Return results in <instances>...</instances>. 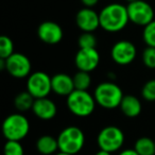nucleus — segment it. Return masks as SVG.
I'll return each instance as SVG.
<instances>
[{
	"instance_id": "obj_10",
	"label": "nucleus",
	"mask_w": 155,
	"mask_h": 155,
	"mask_svg": "<svg viewBox=\"0 0 155 155\" xmlns=\"http://www.w3.org/2000/svg\"><path fill=\"white\" fill-rule=\"evenodd\" d=\"M136 54H137L136 46L132 41H127V39L118 41L113 45L110 49L112 60L117 65H121V66L131 64L135 60Z\"/></svg>"
},
{
	"instance_id": "obj_19",
	"label": "nucleus",
	"mask_w": 155,
	"mask_h": 155,
	"mask_svg": "<svg viewBox=\"0 0 155 155\" xmlns=\"http://www.w3.org/2000/svg\"><path fill=\"white\" fill-rule=\"evenodd\" d=\"M134 150L139 155H155V140L150 137H140L134 143Z\"/></svg>"
},
{
	"instance_id": "obj_14",
	"label": "nucleus",
	"mask_w": 155,
	"mask_h": 155,
	"mask_svg": "<svg viewBox=\"0 0 155 155\" xmlns=\"http://www.w3.org/2000/svg\"><path fill=\"white\" fill-rule=\"evenodd\" d=\"M52 91L61 97H68L73 91H75L73 79L67 73H55L51 77Z\"/></svg>"
},
{
	"instance_id": "obj_13",
	"label": "nucleus",
	"mask_w": 155,
	"mask_h": 155,
	"mask_svg": "<svg viewBox=\"0 0 155 155\" xmlns=\"http://www.w3.org/2000/svg\"><path fill=\"white\" fill-rule=\"evenodd\" d=\"M75 24L83 32L93 33L100 27V16L95 10L83 8L75 15Z\"/></svg>"
},
{
	"instance_id": "obj_31",
	"label": "nucleus",
	"mask_w": 155,
	"mask_h": 155,
	"mask_svg": "<svg viewBox=\"0 0 155 155\" xmlns=\"http://www.w3.org/2000/svg\"><path fill=\"white\" fill-rule=\"evenodd\" d=\"M54 155H70V154H67V153H64V152H58V153H56V154H54Z\"/></svg>"
},
{
	"instance_id": "obj_8",
	"label": "nucleus",
	"mask_w": 155,
	"mask_h": 155,
	"mask_svg": "<svg viewBox=\"0 0 155 155\" xmlns=\"http://www.w3.org/2000/svg\"><path fill=\"white\" fill-rule=\"evenodd\" d=\"M27 91L35 98H47L52 91L51 77L44 71H35L31 73L27 80Z\"/></svg>"
},
{
	"instance_id": "obj_18",
	"label": "nucleus",
	"mask_w": 155,
	"mask_h": 155,
	"mask_svg": "<svg viewBox=\"0 0 155 155\" xmlns=\"http://www.w3.org/2000/svg\"><path fill=\"white\" fill-rule=\"evenodd\" d=\"M35 98L28 91H20L14 98V106L19 113H25L32 110Z\"/></svg>"
},
{
	"instance_id": "obj_7",
	"label": "nucleus",
	"mask_w": 155,
	"mask_h": 155,
	"mask_svg": "<svg viewBox=\"0 0 155 155\" xmlns=\"http://www.w3.org/2000/svg\"><path fill=\"white\" fill-rule=\"evenodd\" d=\"M129 19L134 25L139 27H146L154 20V10L152 5L144 0H137L127 3V5Z\"/></svg>"
},
{
	"instance_id": "obj_11",
	"label": "nucleus",
	"mask_w": 155,
	"mask_h": 155,
	"mask_svg": "<svg viewBox=\"0 0 155 155\" xmlns=\"http://www.w3.org/2000/svg\"><path fill=\"white\" fill-rule=\"evenodd\" d=\"M37 36L47 45H56L61 43L64 36L63 29L58 22L47 20L41 22L37 28Z\"/></svg>"
},
{
	"instance_id": "obj_20",
	"label": "nucleus",
	"mask_w": 155,
	"mask_h": 155,
	"mask_svg": "<svg viewBox=\"0 0 155 155\" xmlns=\"http://www.w3.org/2000/svg\"><path fill=\"white\" fill-rule=\"evenodd\" d=\"M72 79H73V84H74V88L77 91H87L91 87V77L89 74V72L78 70V72L74 73Z\"/></svg>"
},
{
	"instance_id": "obj_16",
	"label": "nucleus",
	"mask_w": 155,
	"mask_h": 155,
	"mask_svg": "<svg viewBox=\"0 0 155 155\" xmlns=\"http://www.w3.org/2000/svg\"><path fill=\"white\" fill-rule=\"evenodd\" d=\"M119 107H120L122 114L129 118H135V117L139 116L142 110L140 100L132 95L124 96Z\"/></svg>"
},
{
	"instance_id": "obj_12",
	"label": "nucleus",
	"mask_w": 155,
	"mask_h": 155,
	"mask_svg": "<svg viewBox=\"0 0 155 155\" xmlns=\"http://www.w3.org/2000/svg\"><path fill=\"white\" fill-rule=\"evenodd\" d=\"M100 63V54L96 48L93 49H79L75 53L74 64L78 70L91 73L98 67Z\"/></svg>"
},
{
	"instance_id": "obj_27",
	"label": "nucleus",
	"mask_w": 155,
	"mask_h": 155,
	"mask_svg": "<svg viewBox=\"0 0 155 155\" xmlns=\"http://www.w3.org/2000/svg\"><path fill=\"white\" fill-rule=\"evenodd\" d=\"M82 5L85 8H94L95 5H97V3L99 2V0H81Z\"/></svg>"
},
{
	"instance_id": "obj_17",
	"label": "nucleus",
	"mask_w": 155,
	"mask_h": 155,
	"mask_svg": "<svg viewBox=\"0 0 155 155\" xmlns=\"http://www.w3.org/2000/svg\"><path fill=\"white\" fill-rule=\"evenodd\" d=\"M36 150L41 155H53L56 154L58 149V138L50 135H43L36 141Z\"/></svg>"
},
{
	"instance_id": "obj_6",
	"label": "nucleus",
	"mask_w": 155,
	"mask_h": 155,
	"mask_svg": "<svg viewBox=\"0 0 155 155\" xmlns=\"http://www.w3.org/2000/svg\"><path fill=\"white\" fill-rule=\"evenodd\" d=\"M124 143V134L116 125H107L99 132L97 144L100 150L114 153L122 148Z\"/></svg>"
},
{
	"instance_id": "obj_5",
	"label": "nucleus",
	"mask_w": 155,
	"mask_h": 155,
	"mask_svg": "<svg viewBox=\"0 0 155 155\" xmlns=\"http://www.w3.org/2000/svg\"><path fill=\"white\" fill-rule=\"evenodd\" d=\"M58 149L61 152L75 155L85 144V135L80 127L70 125L61 131L58 136Z\"/></svg>"
},
{
	"instance_id": "obj_28",
	"label": "nucleus",
	"mask_w": 155,
	"mask_h": 155,
	"mask_svg": "<svg viewBox=\"0 0 155 155\" xmlns=\"http://www.w3.org/2000/svg\"><path fill=\"white\" fill-rule=\"evenodd\" d=\"M119 155H139L137 152H136L134 149H125V150H122Z\"/></svg>"
},
{
	"instance_id": "obj_1",
	"label": "nucleus",
	"mask_w": 155,
	"mask_h": 155,
	"mask_svg": "<svg viewBox=\"0 0 155 155\" xmlns=\"http://www.w3.org/2000/svg\"><path fill=\"white\" fill-rule=\"evenodd\" d=\"M99 16L100 27L110 33L123 30L130 21L127 5L117 2L105 5L99 13Z\"/></svg>"
},
{
	"instance_id": "obj_26",
	"label": "nucleus",
	"mask_w": 155,
	"mask_h": 155,
	"mask_svg": "<svg viewBox=\"0 0 155 155\" xmlns=\"http://www.w3.org/2000/svg\"><path fill=\"white\" fill-rule=\"evenodd\" d=\"M142 63L149 69H155V48L147 47L142 51Z\"/></svg>"
},
{
	"instance_id": "obj_30",
	"label": "nucleus",
	"mask_w": 155,
	"mask_h": 155,
	"mask_svg": "<svg viewBox=\"0 0 155 155\" xmlns=\"http://www.w3.org/2000/svg\"><path fill=\"white\" fill-rule=\"evenodd\" d=\"M95 155H112V153L106 152V151H103V150H99Z\"/></svg>"
},
{
	"instance_id": "obj_24",
	"label": "nucleus",
	"mask_w": 155,
	"mask_h": 155,
	"mask_svg": "<svg viewBox=\"0 0 155 155\" xmlns=\"http://www.w3.org/2000/svg\"><path fill=\"white\" fill-rule=\"evenodd\" d=\"M3 155H25V150L20 141L7 140L3 147Z\"/></svg>"
},
{
	"instance_id": "obj_21",
	"label": "nucleus",
	"mask_w": 155,
	"mask_h": 155,
	"mask_svg": "<svg viewBox=\"0 0 155 155\" xmlns=\"http://www.w3.org/2000/svg\"><path fill=\"white\" fill-rule=\"evenodd\" d=\"M13 53H15L13 41L7 35L0 36V58L7 60Z\"/></svg>"
},
{
	"instance_id": "obj_9",
	"label": "nucleus",
	"mask_w": 155,
	"mask_h": 155,
	"mask_svg": "<svg viewBox=\"0 0 155 155\" xmlns=\"http://www.w3.org/2000/svg\"><path fill=\"white\" fill-rule=\"evenodd\" d=\"M31 62L22 53H13L5 60V70L15 79H25L31 74Z\"/></svg>"
},
{
	"instance_id": "obj_15",
	"label": "nucleus",
	"mask_w": 155,
	"mask_h": 155,
	"mask_svg": "<svg viewBox=\"0 0 155 155\" xmlns=\"http://www.w3.org/2000/svg\"><path fill=\"white\" fill-rule=\"evenodd\" d=\"M32 112L35 116L41 120H51L56 116L58 107L55 103L49 98H41V99H35L33 104Z\"/></svg>"
},
{
	"instance_id": "obj_2",
	"label": "nucleus",
	"mask_w": 155,
	"mask_h": 155,
	"mask_svg": "<svg viewBox=\"0 0 155 155\" xmlns=\"http://www.w3.org/2000/svg\"><path fill=\"white\" fill-rule=\"evenodd\" d=\"M94 97L98 105L105 110H114L120 106L123 99L122 89L114 81H106L97 85Z\"/></svg>"
},
{
	"instance_id": "obj_23",
	"label": "nucleus",
	"mask_w": 155,
	"mask_h": 155,
	"mask_svg": "<svg viewBox=\"0 0 155 155\" xmlns=\"http://www.w3.org/2000/svg\"><path fill=\"white\" fill-rule=\"evenodd\" d=\"M142 39H143L147 47L155 48V19L143 28Z\"/></svg>"
},
{
	"instance_id": "obj_4",
	"label": "nucleus",
	"mask_w": 155,
	"mask_h": 155,
	"mask_svg": "<svg viewBox=\"0 0 155 155\" xmlns=\"http://www.w3.org/2000/svg\"><path fill=\"white\" fill-rule=\"evenodd\" d=\"M30 132V122L21 113L11 114L2 122V134L7 140L21 141Z\"/></svg>"
},
{
	"instance_id": "obj_25",
	"label": "nucleus",
	"mask_w": 155,
	"mask_h": 155,
	"mask_svg": "<svg viewBox=\"0 0 155 155\" xmlns=\"http://www.w3.org/2000/svg\"><path fill=\"white\" fill-rule=\"evenodd\" d=\"M141 96L148 102L155 101V79L149 80L144 83L141 88Z\"/></svg>"
},
{
	"instance_id": "obj_22",
	"label": "nucleus",
	"mask_w": 155,
	"mask_h": 155,
	"mask_svg": "<svg viewBox=\"0 0 155 155\" xmlns=\"http://www.w3.org/2000/svg\"><path fill=\"white\" fill-rule=\"evenodd\" d=\"M78 45L80 49H93L97 46V37L93 33L83 32L78 38Z\"/></svg>"
},
{
	"instance_id": "obj_3",
	"label": "nucleus",
	"mask_w": 155,
	"mask_h": 155,
	"mask_svg": "<svg viewBox=\"0 0 155 155\" xmlns=\"http://www.w3.org/2000/svg\"><path fill=\"white\" fill-rule=\"evenodd\" d=\"M66 104L71 114L77 117H88L95 112L97 102L95 97L87 91H73L67 97Z\"/></svg>"
},
{
	"instance_id": "obj_32",
	"label": "nucleus",
	"mask_w": 155,
	"mask_h": 155,
	"mask_svg": "<svg viewBox=\"0 0 155 155\" xmlns=\"http://www.w3.org/2000/svg\"><path fill=\"white\" fill-rule=\"evenodd\" d=\"M127 3H131V2H134V1H137V0H125Z\"/></svg>"
},
{
	"instance_id": "obj_29",
	"label": "nucleus",
	"mask_w": 155,
	"mask_h": 155,
	"mask_svg": "<svg viewBox=\"0 0 155 155\" xmlns=\"http://www.w3.org/2000/svg\"><path fill=\"white\" fill-rule=\"evenodd\" d=\"M0 69L5 70V58H0Z\"/></svg>"
}]
</instances>
